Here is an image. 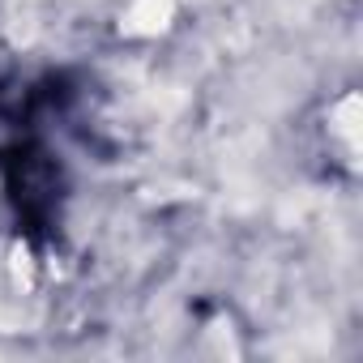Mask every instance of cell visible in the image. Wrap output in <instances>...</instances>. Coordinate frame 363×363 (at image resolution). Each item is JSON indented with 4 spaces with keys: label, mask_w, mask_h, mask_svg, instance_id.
<instances>
[{
    "label": "cell",
    "mask_w": 363,
    "mask_h": 363,
    "mask_svg": "<svg viewBox=\"0 0 363 363\" xmlns=\"http://www.w3.org/2000/svg\"><path fill=\"white\" fill-rule=\"evenodd\" d=\"M171 9H175V0H133L124 30L128 35H158L171 22Z\"/></svg>",
    "instance_id": "6da1fadb"
}]
</instances>
